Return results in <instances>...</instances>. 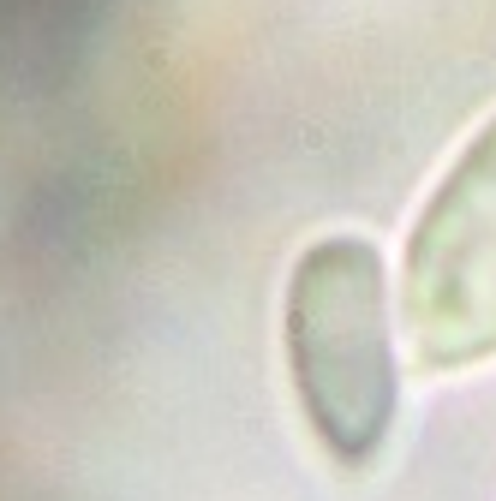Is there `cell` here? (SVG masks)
Instances as JSON below:
<instances>
[{
  "label": "cell",
  "instance_id": "2",
  "mask_svg": "<svg viewBox=\"0 0 496 501\" xmlns=\"http://www.w3.org/2000/svg\"><path fill=\"white\" fill-rule=\"evenodd\" d=\"M401 316L424 370L496 358V119L461 149L413 221Z\"/></svg>",
  "mask_w": 496,
  "mask_h": 501
},
{
  "label": "cell",
  "instance_id": "1",
  "mask_svg": "<svg viewBox=\"0 0 496 501\" xmlns=\"http://www.w3.org/2000/svg\"><path fill=\"white\" fill-rule=\"evenodd\" d=\"M287 370L335 472H365L395 430L401 364L389 328V269L359 233L299 250L287 280Z\"/></svg>",
  "mask_w": 496,
  "mask_h": 501
}]
</instances>
